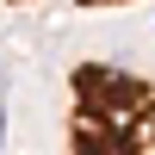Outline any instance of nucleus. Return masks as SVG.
<instances>
[{
    "instance_id": "nucleus-1",
    "label": "nucleus",
    "mask_w": 155,
    "mask_h": 155,
    "mask_svg": "<svg viewBox=\"0 0 155 155\" xmlns=\"http://www.w3.org/2000/svg\"><path fill=\"white\" fill-rule=\"evenodd\" d=\"M68 155H155V81L81 62L68 74Z\"/></svg>"
},
{
    "instance_id": "nucleus-2",
    "label": "nucleus",
    "mask_w": 155,
    "mask_h": 155,
    "mask_svg": "<svg viewBox=\"0 0 155 155\" xmlns=\"http://www.w3.org/2000/svg\"><path fill=\"white\" fill-rule=\"evenodd\" d=\"M0 6H25V0H0ZM74 6H130V0H74Z\"/></svg>"
}]
</instances>
